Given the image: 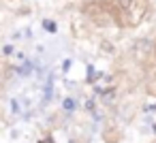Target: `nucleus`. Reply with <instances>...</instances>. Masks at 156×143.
<instances>
[{
  "mask_svg": "<svg viewBox=\"0 0 156 143\" xmlns=\"http://www.w3.org/2000/svg\"><path fill=\"white\" fill-rule=\"evenodd\" d=\"M75 105H77L75 98H64V100H62V107H64L66 113H73V111H75Z\"/></svg>",
  "mask_w": 156,
  "mask_h": 143,
  "instance_id": "1",
  "label": "nucleus"
},
{
  "mask_svg": "<svg viewBox=\"0 0 156 143\" xmlns=\"http://www.w3.org/2000/svg\"><path fill=\"white\" fill-rule=\"evenodd\" d=\"M43 28H45L47 32H51V34L58 30V26H56V22H54V19H43Z\"/></svg>",
  "mask_w": 156,
  "mask_h": 143,
  "instance_id": "2",
  "label": "nucleus"
},
{
  "mask_svg": "<svg viewBox=\"0 0 156 143\" xmlns=\"http://www.w3.org/2000/svg\"><path fill=\"white\" fill-rule=\"evenodd\" d=\"M86 109H88V111H94V100H92V98L86 100Z\"/></svg>",
  "mask_w": 156,
  "mask_h": 143,
  "instance_id": "3",
  "label": "nucleus"
},
{
  "mask_svg": "<svg viewBox=\"0 0 156 143\" xmlns=\"http://www.w3.org/2000/svg\"><path fill=\"white\" fill-rule=\"evenodd\" d=\"M11 107H13V113H20V111H22V107H20V103H17V100H13V103H11Z\"/></svg>",
  "mask_w": 156,
  "mask_h": 143,
  "instance_id": "4",
  "label": "nucleus"
},
{
  "mask_svg": "<svg viewBox=\"0 0 156 143\" xmlns=\"http://www.w3.org/2000/svg\"><path fill=\"white\" fill-rule=\"evenodd\" d=\"M69 68H71V60H64L62 62V71H69Z\"/></svg>",
  "mask_w": 156,
  "mask_h": 143,
  "instance_id": "5",
  "label": "nucleus"
},
{
  "mask_svg": "<svg viewBox=\"0 0 156 143\" xmlns=\"http://www.w3.org/2000/svg\"><path fill=\"white\" fill-rule=\"evenodd\" d=\"M5 54H7V56L13 54V47H11V45H5Z\"/></svg>",
  "mask_w": 156,
  "mask_h": 143,
  "instance_id": "6",
  "label": "nucleus"
},
{
  "mask_svg": "<svg viewBox=\"0 0 156 143\" xmlns=\"http://www.w3.org/2000/svg\"><path fill=\"white\" fill-rule=\"evenodd\" d=\"M43 143H54V139H45V141H43Z\"/></svg>",
  "mask_w": 156,
  "mask_h": 143,
  "instance_id": "7",
  "label": "nucleus"
}]
</instances>
